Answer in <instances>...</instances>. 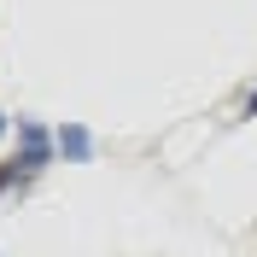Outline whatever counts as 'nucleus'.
<instances>
[{"label": "nucleus", "mask_w": 257, "mask_h": 257, "mask_svg": "<svg viewBox=\"0 0 257 257\" xmlns=\"http://www.w3.org/2000/svg\"><path fill=\"white\" fill-rule=\"evenodd\" d=\"M18 135H24V158H18V164H24V170L35 176V170L47 164V152H53V146H47V135H41L35 123H18Z\"/></svg>", "instance_id": "1"}, {"label": "nucleus", "mask_w": 257, "mask_h": 257, "mask_svg": "<svg viewBox=\"0 0 257 257\" xmlns=\"http://www.w3.org/2000/svg\"><path fill=\"white\" fill-rule=\"evenodd\" d=\"M88 146H94V141H88V128H76V123L59 128V152H64V158H88Z\"/></svg>", "instance_id": "2"}, {"label": "nucleus", "mask_w": 257, "mask_h": 257, "mask_svg": "<svg viewBox=\"0 0 257 257\" xmlns=\"http://www.w3.org/2000/svg\"><path fill=\"white\" fill-rule=\"evenodd\" d=\"M24 176H30L24 164H6V170H0V193H6V187H18V181H24Z\"/></svg>", "instance_id": "3"}, {"label": "nucleus", "mask_w": 257, "mask_h": 257, "mask_svg": "<svg viewBox=\"0 0 257 257\" xmlns=\"http://www.w3.org/2000/svg\"><path fill=\"white\" fill-rule=\"evenodd\" d=\"M0 128H6V123H0Z\"/></svg>", "instance_id": "4"}]
</instances>
